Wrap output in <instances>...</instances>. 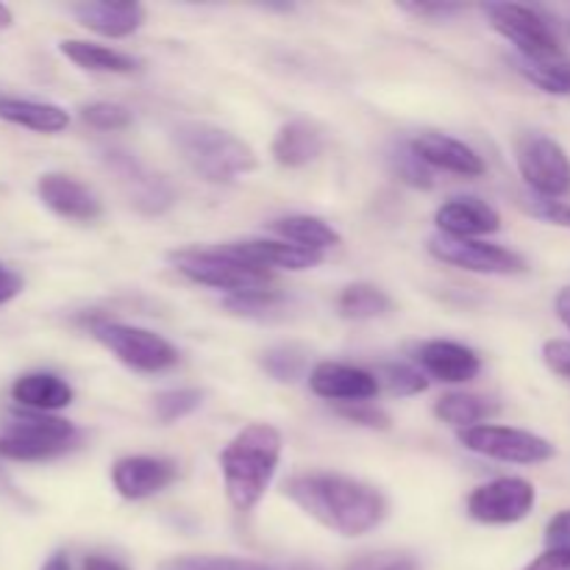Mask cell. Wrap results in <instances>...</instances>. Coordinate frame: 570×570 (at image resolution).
<instances>
[{
  "mask_svg": "<svg viewBox=\"0 0 570 570\" xmlns=\"http://www.w3.org/2000/svg\"><path fill=\"white\" fill-rule=\"evenodd\" d=\"M200 399H204L200 390H167V393H159L154 399L156 417H159L161 423L181 421V417H187L189 412L198 410Z\"/></svg>",
  "mask_w": 570,
  "mask_h": 570,
  "instance_id": "1f68e13d",
  "label": "cell"
},
{
  "mask_svg": "<svg viewBox=\"0 0 570 570\" xmlns=\"http://www.w3.org/2000/svg\"><path fill=\"white\" fill-rule=\"evenodd\" d=\"M340 415L351 423H360V426L367 429H390L387 412H382L379 406L367 404V401H356V404H343L337 406Z\"/></svg>",
  "mask_w": 570,
  "mask_h": 570,
  "instance_id": "d590c367",
  "label": "cell"
},
{
  "mask_svg": "<svg viewBox=\"0 0 570 570\" xmlns=\"http://www.w3.org/2000/svg\"><path fill=\"white\" fill-rule=\"evenodd\" d=\"M293 570H321V568H315V566H298V568H293Z\"/></svg>",
  "mask_w": 570,
  "mask_h": 570,
  "instance_id": "c3c4849f",
  "label": "cell"
},
{
  "mask_svg": "<svg viewBox=\"0 0 570 570\" xmlns=\"http://www.w3.org/2000/svg\"><path fill=\"white\" fill-rule=\"evenodd\" d=\"M11 399L31 412H56L72 404V387L56 373H26L11 384Z\"/></svg>",
  "mask_w": 570,
  "mask_h": 570,
  "instance_id": "44dd1931",
  "label": "cell"
},
{
  "mask_svg": "<svg viewBox=\"0 0 570 570\" xmlns=\"http://www.w3.org/2000/svg\"><path fill=\"white\" fill-rule=\"evenodd\" d=\"M0 120L37 134H59L70 126V115L61 106L9 95H0Z\"/></svg>",
  "mask_w": 570,
  "mask_h": 570,
  "instance_id": "7402d4cb",
  "label": "cell"
},
{
  "mask_svg": "<svg viewBox=\"0 0 570 570\" xmlns=\"http://www.w3.org/2000/svg\"><path fill=\"white\" fill-rule=\"evenodd\" d=\"M518 170L543 200L570 195V159L566 148L546 134L518 139Z\"/></svg>",
  "mask_w": 570,
  "mask_h": 570,
  "instance_id": "ba28073f",
  "label": "cell"
},
{
  "mask_svg": "<svg viewBox=\"0 0 570 570\" xmlns=\"http://www.w3.org/2000/svg\"><path fill=\"white\" fill-rule=\"evenodd\" d=\"M390 306L393 304H390L387 293L373 284H348L337 298L340 315L348 321H371V317L390 312Z\"/></svg>",
  "mask_w": 570,
  "mask_h": 570,
  "instance_id": "4316f807",
  "label": "cell"
},
{
  "mask_svg": "<svg viewBox=\"0 0 570 570\" xmlns=\"http://www.w3.org/2000/svg\"><path fill=\"white\" fill-rule=\"evenodd\" d=\"M284 495L343 538L367 534L387 515V501L376 488L340 473H301L284 484Z\"/></svg>",
  "mask_w": 570,
  "mask_h": 570,
  "instance_id": "6da1fadb",
  "label": "cell"
},
{
  "mask_svg": "<svg viewBox=\"0 0 570 570\" xmlns=\"http://www.w3.org/2000/svg\"><path fill=\"white\" fill-rule=\"evenodd\" d=\"M273 232L282 234L287 243L298 245V248H306V250H315V254L340 245V234L334 232L328 223H323L321 217H309V215L282 217V220L273 223Z\"/></svg>",
  "mask_w": 570,
  "mask_h": 570,
  "instance_id": "d4e9b609",
  "label": "cell"
},
{
  "mask_svg": "<svg viewBox=\"0 0 570 570\" xmlns=\"http://www.w3.org/2000/svg\"><path fill=\"white\" fill-rule=\"evenodd\" d=\"M92 337L109 348L126 367L139 373H161L178 362V351L159 334L126 323H92Z\"/></svg>",
  "mask_w": 570,
  "mask_h": 570,
  "instance_id": "8992f818",
  "label": "cell"
},
{
  "mask_svg": "<svg viewBox=\"0 0 570 570\" xmlns=\"http://www.w3.org/2000/svg\"><path fill=\"white\" fill-rule=\"evenodd\" d=\"M546 546L549 549H570V510H562L546 527Z\"/></svg>",
  "mask_w": 570,
  "mask_h": 570,
  "instance_id": "ab89813d",
  "label": "cell"
},
{
  "mask_svg": "<svg viewBox=\"0 0 570 570\" xmlns=\"http://www.w3.org/2000/svg\"><path fill=\"white\" fill-rule=\"evenodd\" d=\"M538 493L534 484L527 479L504 476L493 479V482L482 484L468 499V515L488 527H507V523H518L532 512Z\"/></svg>",
  "mask_w": 570,
  "mask_h": 570,
  "instance_id": "30bf717a",
  "label": "cell"
},
{
  "mask_svg": "<svg viewBox=\"0 0 570 570\" xmlns=\"http://www.w3.org/2000/svg\"><path fill=\"white\" fill-rule=\"evenodd\" d=\"M532 215L543 217V220L554 223V226H566L570 228V204H562V200H534L532 206Z\"/></svg>",
  "mask_w": 570,
  "mask_h": 570,
  "instance_id": "f35d334b",
  "label": "cell"
},
{
  "mask_svg": "<svg viewBox=\"0 0 570 570\" xmlns=\"http://www.w3.org/2000/svg\"><path fill=\"white\" fill-rule=\"evenodd\" d=\"M106 165L111 167L117 178H120V187L126 189V195L131 198V204L137 206L142 215H161L173 206V189L165 178L154 176L150 170H145L131 154H122V150H106Z\"/></svg>",
  "mask_w": 570,
  "mask_h": 570,
  "instance_id": "7c38bea8",
  "label": "cell"
},
{
  "mask_svg": "<svg viewBox=\"0 0 570 570\" xmlns=\"http://www.w3.org/2000/svg\"><path fill=\"white\" fill-rule=\"evenodd\" d=\"M348 570H417V562L406 554H376L354 562Z\"/></svg>",
  "mask_w": 570,
  "mask_h": 570,
  "instance_id": "74e56055",
  "label": "cell"
},
{
  "mask_svg": "<svg viewBox=\"0 0 570 570\" xmlns=\"http://www.w3.org/2000/svg\"><path fill=\"white\" fill-rule=\"evenodd\" d=\"M484 14L490 17V26L510 39L527 61H560L562 45L549 22L534 9L518 3H488Z\"/></svg>",
  "mask_w": 570,
  "mask_h": 570,
  "instance_id": "52a82bcc",
  "label": "cell"
},
{
  "mask_svg": "<svg viewBox=\"0 0 570 570\" xmlns=\"http://www.w3.org/2000/svg\"><path fill=\"white\" fill-rule=\"evenodd\" d=\"M22 276L17 271H11V267L0 265V306L9 304V301H14L17 295L22 293Z\"/></svg>",
  "mask_w": 570,
  "mask_h": 570,
  "instance_id": "7bdbcfd3",
  "label": "cell"
},
{
  "mask_svg": "<svg viewBox=\"0 0 570 570\" xmlns=\"http://www.w3.org/2000/svg\"><path fill=\"white\" fill-rule=\"evenodd\" d=\"M61 53L72 61V65L83 67L92 72H134L139 67L137 59L120 53V50L104 48V45L83 42V39H65L59 45Z\"/></svg>",
  "mask_w": 570,
  "mask_h": 570,
  "instance_id": "cb8c5ba5",
  "label": "cell"
},
{
  "mask_svg": "<svg viewBox=\"0 0 570 570\" xmlns=\"http://www.w3.org/2000/svg\"><path fill=\"white\" fill-rule=\"evenodd\" d=\"M460 443L473 454L490 456L499 462H512V465H540L554 456V445L549 440L538 438L532 432L510 426H473L460 434Z\"/></svg>",
  "mask_w": 570,
  "mask_h": 570,
  "instance_id": "9c48e42d",
  "label": "cell"
},
{
  "mask_svg": "<svg viewBox=\"0 0 570 570\" xmlns=\"http://www.w3.org/2000/svg\"><path fill=\"white\" fill-rule=\"evenodd\" d=\"M309 387L321 399L343 401V404L367 401L379 393V382L373 373L354 365H340V362H321L312 367Z\"/></svg>",
  "mask_w": 570,
  "mask_h": 570,
  "instance_id": "9a60e30c",
  "label": "cell"
},
{
  "mask_svg": "<svg viewBox=\"0 0 570 570\" xmlns=\"http://www.w3.org/2000/svg\"><path fill=\"white\" fill-rule=\"evenodd\" d=\"M495 412H499V406L490 404L488 399L468 393H449L434 404V415L443 423H449V426L462 429V432L473 426H482V421H488Z\"/></svg>",
  "mask_w": 570,
  "mask_h": 570,
  "instance_id": "484cf974",
  "label": "cell"
},
{
  "mask_svg": "<svg viewBox=\"0 0 570 570\" xmlns=\"http://www.w3.org/2000/svg\"><path fill=\"white\" fill-rule=\"evenodd\" d=\"M393 167L399 173L401 181H406L410 187H432V173H429L426 161L417 159V154L412 150V145H401L393 154Z\"/></svg>",
  "mask_w": 570,
  "mask_h": 570,
  "instance_id": "e575fe53",
  "label": "cell"
},
{
  "mask_svg": "<svg viewBox=\"0 0 570 570\" xmlns=\"http://www.w3.org/2000/svg\"><path fill=\"white\" fill-rule=\"evenodd\" d=\"M523 570H570V549H546Z\"/></svg>",
  "mask_w": 570,
  "mask_h": 570,
  "instance_id": "60d3db41",
  "label": "cell"
},
{
  "mask_svg": "<svg viewBox=\"0 0 570 570\" xmlns=\"http://www.w3.org/2000/svg\"><path fill=\"white\" fill-rule=\"evenodd\" d=\"M282 460V434L267 423H250L220 454L223 484L237 512H250L262 501Z\"/></svg>",
  "mask_w": 570,
  "mask_h": 570,
  "instance_id": "7a4b0ae2",
  "label": "cell"
},
{
  "mask_svg": "<svg viewBox=\"0 0 570 570\" xmlns=\"http://www.w3.org/2000/svg\"><path fill=\"white\" fill-rule=\"evenodd\" d=\"M287 298L276 289H262V293H245V295H228L226 306L237 315H250V317H265L273 312H282Z\"/></svg>",
  "mask_w": 570,
  "mask_h": 570,
  "instance_id": "d6a6232c",
  "label": "cell"
},
{
  "mask_svg": "<svg viewBox=\"0 0 570 570\" xmlns=\"http://www.w3.org/2000/svg\"><path fill=\"white\" fill-rule=\"evenodd\" d=\"M404 11H410V14L415 17H429V20H449V17L460 14L462 6H429V3H406Z\"/></svg>",
  "mask_w": 570,
  "mask_h": 570,
  "instance_id": "b9f144b4",
  "label": "cell"
},
{
  "mask_svg": "<svg viewBox=\"0 0 570 570\" xmlns=\"http://www.w3.org/2000/svg\"><path fill=\"white\" fill-rule=\"evenodd\" d=\"M72 14L89 31L109 39H122L137 31L145 20V9L139 3H78Z\"/></svg>",
  "mask_w": 570,
  "mask_h": 570,
  "instance_id": "ffe728a7",
  "label": "cell"
},
{
  "mask_svg": "<svg viewBox=\"0 0 570 570\" xmlns=\"http://www.w3.org/2000/svg\"><path fill=\"white\" fill-rule=\"evenodd\" d=\"M173 142L184 161L212 184H226L256 167L254 150L226 128H217L212 122H181L173 128Z\"/></svg>",
  "mask_w": 570,
  "mask_h": 570,
  "instance_id": "3957f363",
  "label": "cell"
},
{
  "mask_svg": "<svg viewBox=\"0 0 570 570\" xmlns=\"http://www.w3.org/2000/svg\"><path fill=\"white\" fill-rule=\"evenodd\" d=\"M410 145L417 154V159L426 161L429 167H438V170H449L465 178H476L484 173L482 156L471 145L460 142L454 137H445V134L426 131L417 139H412Z\"/></svg>",
  "mask_w": 570,
  "mask_h": 570,
  "instance_id": "e0dca14e",
  "label": "cell"
},
{
  "mask_svg": "<svg viewBox=\"0 0 570 570\" xmlns=\"http://www.w3.org/2000/svg\"><path fill=\"white\" fill-rule=\"evenodd\" d=\"M429 250L434 259L460 267V271L488 273V276H512V273L527 271V262L515 250L482 243V239H456L438 234L429 239Z\"/></svg>",
  "mask_w": 570,
  "mask_h": 570,
  "instance_id": "8fae6325",
  "label": "cell"
},
{
  "mask_svg": "<svg viewBox=\"0 0 570 570\" xmlns=\"http://www.w3.org/2000/svg\"><path fill=\"white\" fill-rule=\"evenodd\" d=\"M42 570H72V566H70V557H67L65 551H56V554L50 557L48 562H45Z\"/></svg>",
  "mask_w": 570,
  "mask_h": 570,
  "instance_id": "bcb514c9",
  "label": "cell"
},
{
  "mask_svg": "<svg viewBox=\"0 0 570 570\" xmlns=\"http://www.w3.org/2000/svg\"><path fill=\"white\" fill-rule=\"evenodd\" d=\"M518 70L543 92L570 95V65L566 61H518Z\"/></svg>",
  "mask_w": 570,
  "mask_h": 570,
  "instance_id": "f546056e",
  "label": "cell"
},
{
  "mask_svg": "<svg viewBox=\"0 0 570 570\" xmlns=\"http://www.w3.org/2000/svg\"><path fill=\"white\" fill-rule=\"evenodd\" d=\"M223 250L259 271H309L323 259L315 250L298 248L293 243H273V239H245V243L226 245Z\"/></svg>",
  "mask_w": 570,
  "mask_h": 570,
  "instance_id": "2e32d148",
  "label": "cell"
},
{
  "mask_svg": "<svg viewBox=\"0 0 570 570\" xmlns=\"http://www.w3.org/2000/svg\"><path fill=\"white\" fill-rule=\"evenodd\" d=\"M11 26V11L0 3V28H9Z\"/></svg>",
  "mask_w": 570,
  "mask_h": 570,
  "instance_id": "7dc6e473",
  "label": "cell"
},
{
  "mask_svg": "<svg viewBox=\"0 0 570 570\" xmlns=\"http://www.w3.org/2000/svg\"><path fill=\"white\" fill-rule=\"evenodd\" d=\"M78 432L70 421L42 415V412H20L11 415L0 429V456L11 462L56 460L76 449Z\"/></svg>",
  "mask_w": 570,
  "mask_h": 570,
  "instance_id": "277c9868",
  "label": "cell"
},
{
  "mask_svg": "<svg viewBox=\"0 0 570 570\" xmlns=\"http://www.w3.org/2000/svg\"><path fill=\"white\" fill-rule=\"evenodd\" d=\"M434 223L445 237L476 239L482 234L499 232L501 215L482 198H454L440 206Z\"/></svg>",
  "mask_w": 570,
  "mask_h": 570,
  "instance_id": "ac0fdd59",
  "label": "cell"
},
{
  "mask_svg": "<svg viewBox=\"0 0 570 570\" xmlns=\"http://www.w3.org/2000/svg\"><path fill=\"white\" fill-rule=\"evenodd\" d=\"M417 362H421V367L429 376L440 379L445 384L471 382L482 371V360L476 356V351L465 348L460 343H451V340L423 343L417 348Z\"/></svg>",
  "mask_w": 570,
  "mask_h": 570,
  "instance_id": "d6986e66",
  "label": "cell"
},
{
  "mask_svg": "<svg viewBox=\"0 0 570 570\" xmlns=\"http://www.w3.org/2000/svg\"><path fill=\"white\" fill-rule=\"evenodd\" d=\"M557 315H560V321L570 328V287H566L557 295Z\"/></svg>",
  "mask_w": 570,
  "mask_h": 570,
  "instance_id": "f6af8a7d",
  "label": "cell"
},
{
  "mask_svg": "<svg viewBox=\"0 0 570 570\" xmlns=\"http://www.w3.org/2000/svg\"><path fill=\"white\" fill-rule=\"evenodd\" d=\"M176 479V465L159 456H122L111 468L117 493L128 501H142L161 493Z\"/></svg>",
  "mask_w": 570,
  "mask_h": 570,
  "instance_id": "5bb4252c",
  "label": "cell"
},
{
  "mask_svg": "<svg viewBox=\"0 0 570 570\" xmlns=\"http://www.w3.org/2000/svg\"><path fill=\"white\" fill-rule=\"evenodd\" d=\"M262 367L271 373L276 382H298L306 373V351L301 345H276V348L262 354Z\"/></svg>",
  "mask_w": 570,
  "mask_h": 570,
  "instance_id": "83f0119b",
  "label": "cell"
},
{
  "mask_svg": "<svg viewBox=\"0 0 570 570\" xmlns=\"http://www.w3.org/2000/svg\"><path fill=\"white\" fill-rule=\"evenodd\" d=\"M273 159L282 167H304L315 161L323 150V134L312 122L293 120L282 126L273 139Z\"/></svg>",
  "mask_w": 570,
  "mask_h": 570,
  "instance_id": "603a6c76",
  "label": "cell"
},
{
  "mask_svg": "<svg viewBox=\"0 0 570 570\" xmlns=\"http://www.w3.org/2000/svg\"><path fill=\"white\" fill-rule=\"evenodd\" d=\"M543 360L549 365V371H554L557 376L568 379L570 382V343L568 340H549L543 345Z\"/></svg>",
  "mask_w": 570,
  "mask_h": 570,
  "instance_id": "8d00e7d4",
  "label": "cell"
},
{
  "mask_svg": "<svg viewBox=\"0 0 570 570\" xmlns=\"http://www.w3.org/2000/svg\"><path fill=\"white\" fill-rule=\"evenodd\" d=\"M376 382L393 395H417L429 387V379L423 376L417 367L404 365V362H393V365H379L376 367Z\"/></svg>",
  "mask_w": 570,
  "mask_h": 570,
  "instance_id": "f1b7e54d",
  "label": "cell"
},
{
  "mask_svg": "<svg viewBox=\"0 0 570 570\" xmlns=\"http://www.w3.org/2000/svg\"><path fill=\"white\" fill-rule=\"evenodd\" d=\"M159 570H273L265 562L243 560V557H173L161 562Z\"/></svg>",
  "mask_w": 570,
  "mask_h": 570,
  "instance_id": "4dcf8cb0",
  "label": "cell"
},
{
  "mask_svg": "<svg viewBox=\"0 0 570 570\" xmlns=\"http://www.w3.org/2000/svg\"><path fill=\"white\" fill-rule=\"evenodd\" d=\"M83 570H128V568L120 566V562L109 560V557L104 554H89L87 560H83Z\"/></svg>",
  "mask_w": 570,
  "mask_h": 570,
  "instance_id": "ee69618b",
  "label": "cell"
},
{
  "mask_svg": "<svg viewBox=\"0 0 570 570\" xmlns=\"http://www.w3.org/2000/svg\"><path fill=\"white\" fill-rule=\"evenodd\" d=\"M37 193L39 200H42L53 215L65 217V220L92 223L98 220L100 212H104L98 195H95L87 184L76 181V178L65 176V173H48V176L39 178Z\"/></svg>",
  "mask_w": 570,
  "mask_h": 570,
  "instance_id": "4fadbf2b",
  "label": "cell"
},
{
  "mask_svg": "<svg viewBox=\"0 0 570 570\" xmlns=\"http://www.w3.org/2000/svg\"><path fill=\"white\" fill-rule=\"evenodd\" d=\"M170 262L178 267V273L189 278L195 284H204V287L226 289L232 295H245V293H262V289H271L273 276L271 271H259L254 265H245V262L234 259L226 250H178L170 254Z\"/></svg>",
  "mask_w": 570,
  "mask_h": 570,
  "instance_id": "5b68a950",
  "label": "cell"
},
{
  "mask_svg": "<svg viewBox=\"0 0 570 570\" xmlns=\"http://www.w3.org/2000/svg\"><path fill=\"white\" fill-rule=\"evenodd\" d=\"M81 120L87 126L98 128V131H120V128L131 126V111L120 104H109V100H98L81 109Z\"/></svg>",
  "mask_w": 570,
  "mask_h": 570,
  "instance_id": "836d02e7",
  "label": "cell"
}]
</instances>
